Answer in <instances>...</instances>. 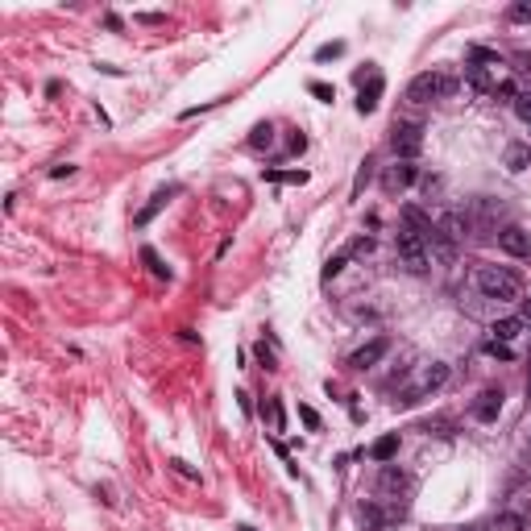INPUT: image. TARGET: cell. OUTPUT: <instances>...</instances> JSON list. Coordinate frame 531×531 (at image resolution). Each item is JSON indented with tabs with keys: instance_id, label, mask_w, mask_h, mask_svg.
Instances as JSON below:
<instances>
[{
	"instance_id": "obj_1",
	"label": "cell",
	"mask_w": 531,
	"mask_h": 531,
	"mask_svg": "<svg viewBox=\"0 0 531 531\" xmlns=\"http://www.w3.org/2000/svg\"><path fill=\"white\" fill-rule=\"evenodd\" d=\"M473 282H478V291H482L486 299H498V303H515V299L523 295L519 274H515V270H506V266H482Z\"/></svg>"
},
{
	"instance_id": "obj_2",
	"label": "cell",
	"mask_w": 531,
	"mask_h": 531,
	"mask_svg": "<svg viewBox=\"0 0 531 531\" xmlns=\"http://www.w3.org/2000/svg\"><path fill=\"white\" fill-rule=\"evenodd\" d=\"M461 79L457 75H444V71H424L407 84V104H432V100H448L457 96Z\"/></svg>"
},
{
	"instance_id": "obj_3",
	"label": "cell",
	"mask_w": 531,
	"mask_h": 531,
	"mask_svg": "<svg viewBox=\"0 0 531 531\" xmlns=\"http://www.w3.org/2000/svg\"><path fill=\"white\" fill-rule=\"evenodd\" d=\"M395 249H398V258H402V266H407L411 274H424V270H428V241H424L419 232L398 228L395 232Z\"/></svg>"
},
{
	"instance_id": "obj_4",
	"label": "cell",
	"mask_w": 531,
	"mask_h": 531,
	"mask_svg": "<svg viewBox=\"0 0 531 531\" xmlns=\"http://www.w3.org/2000/svg\"><path fill=\"white\" fill-rule=\"evenodd\" d=\"M391 150H395L398 162H415L419 150H424V125H415V121L395 125V133H391Z\"/></svg>"
},
{
	"instance_id": "obj_5",
	"label": "cell",
	"mask_w": 531,
	"mask_h": 531,
	"mask_svg": "<svg viewBox=\"0 0 531 531\" xmlns=\"http://www.w3.org/2000/svg\"><path fill=\"white\" fill-rule=\"evenodd\" d=\"M444 382H448V365H444V361H428V365L419 369V378H415V386H411V391H402V398H398V402H407V407H411V402H419V398H424V395H432V391H440Z\"/></svg>"
},
{
	"instance_id": "obj_6",
	"label": "cell",
	"mask_w": 531,
	"mask_h": 531,
	"mask_svg": "<svg viewBox=\"0 0 531 531\" xmlns=\"http://www.w3.org/2000/svg\"><path fill=\"white\" fill-rule=\"evenodd\" d=\"M498 249L511 254V258H531V232H523L519 224H506L498 232Z\"/></svg>"
},
{
	"instance_id": "obj_7",
	"label": "cell",
	"mask_w": 531,
	"mask_h": 531,
	"mask_svg": "<svg viewBox=\"0 0 531 531\" xmlns=\"http://www.w3.org/2000/svg\"><path fill=\"white\" fill-rule=\"evenodd\" d=\"M386 353H391V341H386V336H374L369 345H361V349L349 357V369H374Z\"/></svg>"
},
{
	"instance_id": "obj_8",
	"label": "cell",
	"mask_w": 531,
	"mask_h": 531,
	"mask_svg": "<svg viewBox=\"0 0 531 531\" xmlns=\"http://www.w3.org/2000/svg\"><path fill=\"white\" fill-rule=\"evenodd\" d=\"M498 411H502V391H498V386L482 391L478 407H473V419H482V424H494V419H498Z\"/></svg>"
},
{
	"instance_id": "obj_9",
	"label": "cell",
	"mask_w": 531,
	"mask_h": 531,
	"mask_svg": "<svg viewBox=\"0 0 531 531\" xmlns=\"http://www.w3.org/2000/svg\"><path fill=\"white\" fill-rule=\"evenodd\" d=\"M519 332H523V320L519 315H506V320H494L490 324V341H498V345H511Z\"/></svg>"
},
{
	"instance_id": "obj_10",
	"label": "cell",
	"mask_w": 531,
	"mask_h": 531,
	"mask_svg": "<svg viewBox=\"0 0 531 531\" xmlns=\"http://www.w3.org/2000/svg\"><path fill=\"white\" fill-rule=\"evenodd\" d=\"M382 88H386V84H382V75H369V88L357 91V112H361V117H369V112L378 108V96H382Z\"/></svg>"
},
{
	"instance_id": "obj_11",
	"label": "cell",
	"mask_w": 531,
	"mask_h": 531,
	"mask_svg": "<svg viewBox=\"0 0 531 531\" xmlns=\"http://www.w3.org/2000/svg\"><path fill=\"white\" fill-rule=\"evenodd\" d=\"M411 183H415V166H411V162H395V166L386 171V178H382L386 191H402V187H411Z\"/></svg>"
},
{
	"instance_id": "obj_12",
	"label": "cell",
	"mask_w": 531,
	"mask_h": 531,
	"mask_svg": "<svg viewBox=\"0 0 531 531\" xmlns=\"http://www.w3.org/2000/svg\"><path fill=\"white\" fill-rule=\"evenodd\" d=\"M171 195H175V187H162V191H154V199H150V204L137 212V224H150V221H154V216L166 208V199H171Z\"/></svg>"
},
{
	"instance_id": "obj_13",
	"label": "cell",
	"mask_w": 531,
	"mask_h": 531,
	"mask_svg": "<svg viewBox=\"0 0 531 531\" xmlns=\"http://www.w3.org/2000/svg\"><path fill=\"white\" fill-rule=\"evenodd\" d=\"M402 490H407V473H402V469H395V465H386V469H382V494H402Z\"/></svg>"
},
{
	"instance_id": "obj_14",
	"label": "cell",
	"mask_w": 531,
	"mask_h": 531,
	"mask_svg": "<svg viewBox=\"0 0 531 531\" xmlns=\"http://www.w3.org/2000/svg\"><path fill=\"white\" fill-rule=\"evenodd\" d=\"M527 166H531V150L527 145H506V171L519 175V171H527Z\"/></svg>"
},
{
	"instance_id": "obj_15",
	"label": "cell",
	"mask_w": 531,
	"mask_h": 531,
	"mask_svg": "<svg viewBox=\"0 0 531 531\" xmlns=\"http://www.w3.org/2000/svg\"><path fill=\"white\" fill-rule=\"evenodd\" d=\"M357 515H361V527H365V531H382V523H386V515H382V506H378V502H365Z\"/></svg>"
},
{
	"instance_id": "obj_16",
	"label": "cell",
	"mask_w": 531,
	"mask_h": 531,
	"mask_svg": "<svg viewBox=\"0 0 531 531\" xmlns=\"http://www.w3.org/2000/svg\"><path fill=\"white\" fill-rule=\"evenodd\" d=\"M395 452H398V432L382 436V440H374V448H369V457H374V461H382V465H386Z\"/></svg>"
},
{
	"instance_id": "obj_17",
	"label": "cell",
	"mask_w": 531,
	"mask_h": 531,
	"mask_svg": "<svg viewBox=\"0 0 531 531\" xmlns=\"http://www.w3.org/2000/svg\"><path fill=\"white\" fill-rule=\"evenodd\" d=\"M270 145H274V125H270V121L254 125V133H249V150H270Z\"/></svg>"
},
{
	"instance_id": "obj_18",
	"label": "cell",
	"mask_w": 531,
	"mask_h": 531,
	"mask_svg": "<svg viewBox=\"0 0 531 531\" xmlns=\"http://www.w3.org/2000/svg\"><path fill=\"white\" fill-rule=\"evenodd\" d=\"M465 79H469V88L478 91V96H486V91H494V88H490V75L482 71V67H478V63H469V67H465Z\"/></svg>"
},
{
	"instance_id": "obj_19",
	"label": "cell",
	"mask_w": 531,
	"mask_h": 531,
	"mask_svg": "<svg viewBox=\"0 0 531 531\" xmlns=\"http://www.w3.org/2000/svg\"><path fill=\"white\" fill-rule=\"evenodd\" d=\"M349 258H353V254H349V249H341V254H336V258H328V266H324V282H328V278H336V274H341V270H345V266H349Z\"/></svg>"
},
{
	"instance_id": "obj_20",
	"label": "cell",
	"mask_w": 531,
	"mask_h": 531,
	"mask_svg": "<svg viewBox=\"0 0 531 531\" xmlns=\"http://www.w3.org/2000/svg\"><path fill=\"white\" fill-rule=\"evenodd\" d=\"M141 262L150 266V270H154L158 278H171V266H162V258H158L154 249H141Z\"/></svg>"
},
{
	"instance_id": "obj_21",
	"label": "cell",
	"mask_w": 531,
	"mask_h": 531,
	"mask_svg": "<svg viewBox=\"0 0 531 531\" xmlns=\"http://www.w3.org/2000/svg\"><path fill=\"white\" fill-rule=\"evenodd\" d=\"M506 17H511V21H519V25H531V0L511 4V8H506Z\"/></svg>"
},
{
	"instance_id": "obj_22",
	"label": "cell",
	"mask_w": 531,
	"mask_h": 531,
	"mask_svg": "<svg viewBox=\"0 0 531 531\" xmlns=\"http://www.w3.org/2000/svg\"><path fill=\"white\" fill-rule=\"evenodd\" d=\"M515 112H519V121L531 129V91H519L515 96Z\"/></svg>"
},
{
	"instance_id": "obj_23",
	"label": "cell",
	"mask_w": 531,
	"mask_h": 531,
	"mask_svg": "<svg viewBox=\"0 0 531 531\" xmlns=\"http://www.w3.org/2000/svg\"><path fill=\"white\" fill-rule=\"evenodd\" d=\"M270 183H308V171H270Z\"/></svg>"
},
{
	"instance_id": "obj_24",
	"label": "cell",
	"mask_w": 531,
	"mask_h": 531,
	"mask_svg": "<svg viewBox=\"0 0 531 531\" xmlns=\"http://www.w3.org/2000/svg\"><path fill=\"white\" fill-rule=\"evenodd\" d=\"M262 415H270L274 432H282V407H278V398H270V402H262Z\"/></svg>"
},
{
	"instance_id": "obj_25",
	"label": "cell",
	"mask_w": 531,
	"mask_h": 531,
	"mask_svg": "<svg viewBox=\"0 0 531 531\" xmlns=\"http://www.w3.org/2000/svg\"><path fill=\"white\" fill-rule=\"evenodd\" d=\"M341 54H345V42H328L315 50V63H328V58H341Z\"/></svg>"
},
{
	"instance_id": "obj_26",
	"label": "cell",
	"mask_w": 531,
	"mask_h": 531,
	"mask_svg": "<svg viewBox=\"0 0 531 531\" xmlns=\"http://www.w3.org/2000/svg\"><path fill=\"white\" fill-rule=\"evenodd\" d=\"M369 249H374V237H357L353 245H349V254H353V258H365Z\"/></svg>"
},
{
	"instance_id": "obj_27",
	"label": "cell",
	"mask_w": 531,
	"mask_h": 531,
	"mask_svg": "<svg viewBox=\"0 0 531 531\" xmlns=\"http://www.w3.org/2000/svg\"><path fill=\"white\" fill-rule=\"evenodd\" d=\"M486 353H490V357H498V361H511V357H515V353H511V345H498V341H490Z\"/></svg>"
},
{
	"instance_id": "obj_28",
	"label": "cell",
	"mask_w": 531,
	"mask_h": 531,
	"mask_svg": "<svg viewBox=\"0 0 531 531\" xmlns=\"http://www.w3.org/2000/svg\"><path fill=\"white\" fill-rule=\"evenodd\" d=\"M171 469H175V473H183V478H191V482H199V473H195V469H191V465H187V461H171Z\"/></svg>"
},
{
	"instance_id": "obj_29",
	"label": "cell",
	"mask_w": 531,
	"mask_h": 531,
	"mask_svg": "<svg viewBox=\"0 0 531 531\" xmlns=\"http://www.w3.org/2000/svg\"><path fill=\"white\" fill-rule=\"evenodd\" d=\"M311 96H320V100H332V96H336V91L328 88V84H311Z\"/></svg>"
},
{
	"instance_id": "obj_30",
	"label": "cell",
	"mask_w": 531,
	"mask_h": 531,
	"mask_svg": "<svg viewBox=\"0 0 531 531\" xmlns=\"http://www.w3.org/2000/svg\"><path fill=\"white\" fill-rule=\"evenodd\" d=\"M299 415H303V424H308V428H320V415H315L311 407H299Z\"/></svg>"
},
{
	"instance_id": "obj_31",
	"label": "cell",
	"mask_w": 531,
	"mask_h": 531,
	"mask_svg": "<svg viewBox=\"0 0 531 531\" xmlns=\"http://www.w3.org/2000/svg\"><path fill=\"white\" fill-rule=\"evenodd\" d=\"M519 320H523V324H531V299H519Z\"/></svg>"
},
{
	"instance_id": "obj_32",
	"label": "cell",
	"mask_w": 531,
	"mask_h": 531,
	"mask_svg": "<svg viewBox=\"0 0 531 531\" xmlns=\"http://www.w3.org/2000/svg\"><path fill=\"white\" fill-rule=\"evenodd\" d=\"M67 175H75V166H71V162H67V166H54V171H50V178H67Z\"/></svg>"
},
{
	"instance_id": "obj_33",
	"label": "cell",
	"mask_w": 531,
	"mask_h": 531,
	"mask_svg": "<svg viewBox=\"0 0 531 531\" xmlns=\"http://www.w3.org/2000/svg\"><path fill=\"white\" fill-rule=\"evenodd\" d=\"M527 395H531V374H527Z\"/></svg>"
},
{
	"instance_id": "obj_34",
	"label": "cell",
	"mask_w": 531,
	"mask_h": 531,
	"mask_svg": "<svg viewBox=\"0 0 531 531\" xmlns=\"http://www.w3.org/2000/svg\"><path fill=\"white\" fill-rule=\"evenodd\" d=\"M237 531H254V527H237Z\"/></svg>"
}]
</instances>
